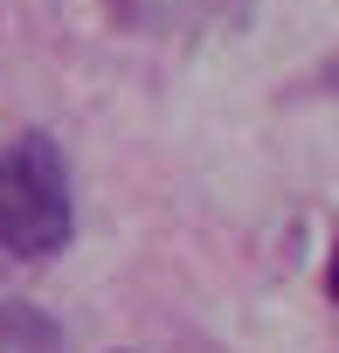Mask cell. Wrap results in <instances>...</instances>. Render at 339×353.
<instances>
[{
	"label": "cell",
	"instance_id": "cell-1",
	"mask_svg": "<svg viewBox=\"0 0 339 353\" xmlns=\"http://www.w3.org/2000/svg\"><path fill=\"white\" fill-rule=\"evenodd\" d=\"M76 236V194H70V159L49 132L0 139V256H63Z\"/></svg>",
	"mask_w": 339,
	"mask_h": 353
},
{
	"label": "cell",
	"instance_id": "cell-2",
	"mask_svg": "<svg viewBox=\"0 0 339 353\" xmlns=\"http://www.w3.org/2000/svg\"><path fill=\"white\" fill-rule=\"evenodd\" d=\"M325 291H332V305H339V250L325 256Z\"/></svg>",
	"mask_w": 339,
	"mask_h": 353
},
{
	"label": "cell",
	"instance_id": "cell-3",
	"mask_svg": "<svg viewBox=\"0 0 339 353\" xmlns=\"http://www.w3.org/2000/svg\"><path fill=\"white\" fill-rule=\"evenodd\" d=\"M325 83H332V90H339V56H332V63H325Z\"/></svg>",
	"mask_w": 339,
	"mask_h": 353
}]
</instances>
